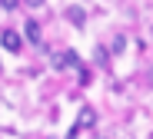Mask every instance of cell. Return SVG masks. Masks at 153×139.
Masks as SVG:
<instances>
[{
    "mask_svg": "<svg viewBox=\"0 0 153 139\" xmlns=\"http://www.w3.org/2000/svg\"><path fill=\"white\" fill-rule=\"evenodd\" d=\"M23 33H27V40H30V43H37V46H40V23H37V20H27Z\"/></svg>",
    "mask_w": 153,
    "mask_h": 139,
    "instance_id": "4",
    "label": "cell"
},
{
    "mask_svg": "<svg viewBox=\"0 0 153 139\" xmlns=\"http://www.w3.org/2000/svg\"><path fill=\"white\" fill-rule=\"evenodd\" d=\"M67 17H70V23H73V26H83V23H87V13H83L80 7H70V10H67Z\"/></svg>",
    "mask_w": 153,
    "mask_h": 139,
    "instance_id": "5",
    "label": "cell"
},
{
    "mask_svg": "<svg viewBox=\"0 0 153 139\" xmlns=\"http://www.w3.org/2000/svg\"><path fill=\"white\" fill-rule=\"evenodd\" d=\"M126 50V37H113V43H110V53H123Z\"/></svg>",
    "mask_w": 153,
    "mask_h": 139,
    "instance_id": "6",
    "label": "cell"
},
{
    "mask_svg": "<svg viewBox=\"0 0 153 139\" xmlns=\"http://www.w3.org/2000/svg\"><path fill=\"white\" fill-rule=\"evenodd\" d=\"M0 7H4V10H17L20 0H0Z\"/></svg>",
    "mask_w": 153,
    "mask_h": 139,
    "instance_id": "7",
    "label": "cell"
},
{
    "mask_svg": "<svg viewBox=\"0 0 153 139\" xmlns=\"http://www.w3.org/2000/svg\"><path fill=\"white\" fill-rule=\"evenodd\" d=\"M27 4H30V7H40V4H43V0H27Z\"/></svg>",
    "mask_w": 153,
    "mask_h": 139,
    "instance_id": "9",
    "label": "cell"
},
{
    "mask_svg": "<svg viewBox=\"0 0 153 139\" xmlns=\"http://www.w3.org/2000/svg\"><path fill=\"white\" fill-rule=\"evenodd\" d=\"M93 119H97V116H93V109H90V106H83V109H80V119H76V126L70 129V136H67V139H76V132H80V129H90V126H93Z\"/></svg>",
    "mask_w": 153,
    "mask_h": 139,
    "instance_id": "2",
    "label": "cell"
},
{
    "mask_svg": "<svg viewBox=\"0 0 153 139\" xmlns=\"http://www.w3.org/2000/svg\"><path fill=\"white\" fill-rule=\"evenodd\" d=\"M97 63H100V66H107V50H103V46L97 50Z\"/></svg>",
    "mask_w": 153,
    "mask_h": 139,
    "instance_id": "8",
    "label": "cell"
},
{
    "mask_svg": "<svg viewBox=\"0 0 153 139\" xmlns=\"http://www.w3.org/2000/svg\"><path fill=\"white\" fill-rule=\"evenodd\" d=\"M50 63H53V70H76L80 66V57H76L73 50H57L53 57H50Z\"/></svg>",
    "mask_w": 153,
    "mask_h": 139,
    "instance_id": "1",
    "label": "cell"
},
{
    "mask_svg": "<svg viewBox=\"0 0 153 139\" xmlns=\"http://www.w3.org/2000/svg\"><path fill=\"white\" fill-rule=\"evenodd\" d=\"M0 46L10 50V53H20L23 40H20V33H17V30H4V37H0Z\"/></svg>",
    "mask_w": 153,
    "mask_h": 139,
    "instance_id": "3",
    "label": "cell"
}]
</instances>
